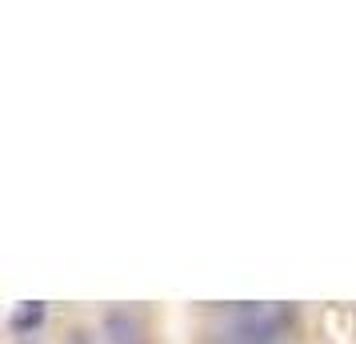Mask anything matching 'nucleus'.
I'll use <instances>...</instances> for the list:
<instances>
[{
  "label": "nucleus",
  "instance_id": "obj_2",
  "mask_svg": "<svg viewBox=\"0 0 356 344\" xmlns=\"http://www.w3.org/2000/svg\"><path fill=\"white\" fill-rule=\"evenodd\" d=\"M40 325H44V304H40V300H33V304H20V309L8 316V328H13L17 336H29V332H36Z\"/></svg>",
  "mask_w": 356,
  "mask_h": 344
},
{
  "label": "nucleus",
  "instance_id": "obj_1",
  "mask_svg": "<svg viewBox=\"0 0 356 344\" xmlns=\"http://www.w3.org/2000/svg\"><path fill=\"white\" fill-rule=\"evenodd\" d=\"M104 336L113 344H136V336H140V328H136V320H132L129 312L113 309L108 316H104Z\"/></svg>",
  "mask_w": 356,
  "mask_h": 344
}]
</instances>
